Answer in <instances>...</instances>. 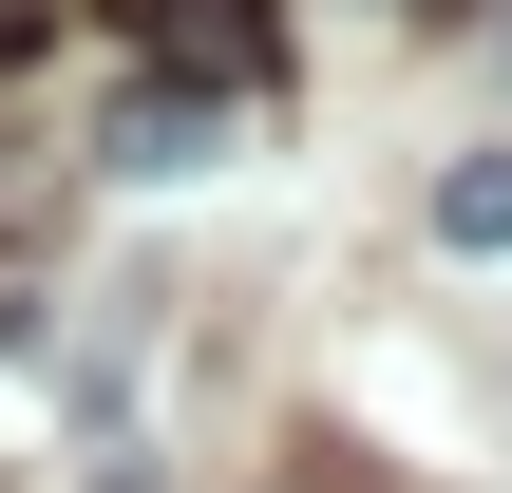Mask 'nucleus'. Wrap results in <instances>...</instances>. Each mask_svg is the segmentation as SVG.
I'll list each match as a JSON object with an SVG mask.
<instances>
[{
  "mask_svg": "<svg viewBox=\"0 0 512 493\" xmlns=\"http://www.w3.org/2000/svg\"><path fill=\"white\" fill-rule=\"evenodd\" d=\"M133 38H152V76H190V95H247V76L285 57L266 0H133Z\"/></svg>",
  "mask_w": 512,
  "mask_h": 493,
  "instance_id": "1",
  "label": "nucleus"
},
{
  "mask_svg": "<svg viewBox=\"0 0 512 493\" xmlns=\"http://www.w3.org/2000/svg\"><path fill=\"white\" fill-rule=\"evenodd\" d=\"M114 171H209L228 152V95H190V76H152V95H114V133H95Z\"/></svg>",
  "mask_w": 512,
  "mask_h": 493,
  "instance_id": "2",
  "label": "nucleus"
},
{
  "mask_svg": "<svg viewBox=\"0 0 512 493\" xmlns=\"http://www.w3.org/2000/svg\"><path fill=\"white\" fill-rule=\"evenodd\" d=\"M437 247H512V152H475V171H437Z\"/></svg>",
  "mask_w": 512,
  "mask_h": 493,
  "instance_id": "3",
  "label": "nucleus"
},
{
  "mask_svg": "<svg viewBox=\"0 0 512 493\" xmlns=\"http://www.w3.org/2000/svg\"><path fill=\"white\" fill-rule=\"evenodd\" d=\"M0 57H38V0H0Z\"/></svg>",
  "mask_w": 512,
  "mask_h": 493,
  "instance_id": "4",
  "label": "nucleus"
},
{
  "mask_svg": "<svg viewBox=\"0 0 512 493\" xmlns=\"http://www.w3.org/2000/svg\"><path fill=\"white\" fill-rule=\"evenodd\" d=\"M494 76H512V19H494Z\"/></svg>",
  "mask_w": 512,
  "mask_h": 493,
  "instance_id": "5",
  "label": "nucleus"
}]
</instances>
